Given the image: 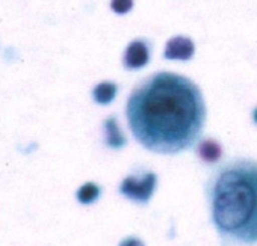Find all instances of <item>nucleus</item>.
<instances>
[{"mask_svg":"<svg viewBox=\"0 0 257 246\" xmlns=\"http://www.w3.org/2000/svg\"><path fill=\"white\" fill-rule=\"evenodd\" d=\"M204 118V101L197 85L173 73L150 77L127 103V121L138 142L162 154L189 148L201 135Z\"/></svg>","mask_w":257,"mask_h":246,"instance_id":"1","label":"nucleus"},{"mask_svg":"<svg viewBox=\"0 0 257 246\" xmlns=\"http://www.w3.org/2000/svg\"><path fill=\"white\" fill-rule=\"evenodd\" d=\"M210 217L224 244H257V162L219 166L207 183Z\"/></svg>","mask_w":257,"mask_h":246,"instance_id":"2","label":"nucleus"},{"mask_svg":"<svg viewBox=\"0 0 257 246\" xmlns=\"http://www.w3.org/2000/svg\"><path fill=\"white\" fill-rule=\"evenodd\" d=\"M156 186V175L153 172L144 171L141 174L128 175L121 184V193L135 202L144 204L150 199Z\"/></svg>","mask_w":257,"mask_h":246,"instance_id":"3","label":"nucleus"},{"mask_svg":"<svg viewBox=\"0 0 257 246\" xmlns=\"http://www.w3.org/2000/svg\"><path fill=\"white\" fill-rule=\"evenodd\" d=\"M149 62V47L144 41H134L124 55V65L128 70L141 68Z\"/></svg>","mask_w":257,"mask_h":246,"instance_id":"4","label":"nucleus"},{"mask_svg":"<svg viewBox=\"0 0 257 246\" xmlns=\"http://www.w3.org/2000/svg\"><path fill=\"white\" fill-rule=\"evenodd\" d=\"M194 53V44L191 40L183 38V37H177L173 38L165 49V56L168 59H189Z\"/></svg>","mask_w":257,"mask_h":246,"instance_id":"5","label":"nucleus"},{"mask_svg":"<svg viewBox=\"0 0 257 246\" xmlns=\"http://www.w3.org/2000/svg\"><path fill=\"white\" fill-rule=\"evenodd\" d=\"M116 94V86L115 83H110V82H104V83H100L95 86L94 89V98L97 103L100 104H107L113 100Z\"/></svg>","mask_w":257,"mask_h":246,"instance_id":"6","label":"nucleus"},{"mask_svg":"<svg viewBox=\"0 0 257 246\" xmlns=\"http://www.w3.org/2000/svg\"><path fill=\"white\" fill-rule=\"evenodd\" d=\"M106 133H107V142L110 147H119L124 144V136L119 133L115 119H109L106 122Z\"/></svg>","mask_w":257,"mask_h":246,"instance_id":"7","label":"nucleus"},{"mask_svg":"<svg viewBox=\"0 0 257 246\" xmlns=\"http://www.w3.org/2000/svg\"><path fill=\"white\" fill-rule=\"evenodd\" d=\"M98 195H100V189L92 183H88V184L82 186L80 190L77 192V198L83 204H89V202L95 201Z\"/></svg>","mask_w":257,"mask_h":246,"instance_id":"8","label":"nucleus"},{"mask_svg":"<svg viewBox=\"0 0 257 246\" xmlns=\"http://www.w3.org/2000/svg\"><path fill=\"white\" fill-rule=\"evenodd\" d=\"M134 0H112V10L118 14H124L132 10Z\"/></svg>","mask_w":257,"mask_h":246,"instance_id":"9","label":"nucleus"},{"mask_svg":"<svg viewBox=\"0 0 257 246\" xmlns=\"http://www.w3.org/2000/svg\"><path fill=\"white\" fill-rule=\"evenodd\" d=\"M119 246H144V243L141 240L135 238V237H128V238L122 240Z\"/></svg>","mask_w":257,"mask_h":246,"instance_id":"10","label":"nucleus"},{"mask_svg":"<svg viewBox=\"0 0 257 246\" xmlns=\"http://www.w3.org/2000/svg\"><path fill=\"white\" fill-rule=\"evenodd\" d=\"M254 121H255V122H257V109H255V110H254Z\"/></svg>","mask_w":257,"mask_h":246,"instance_id":"11","label":"nucleus"}]
</instances>
